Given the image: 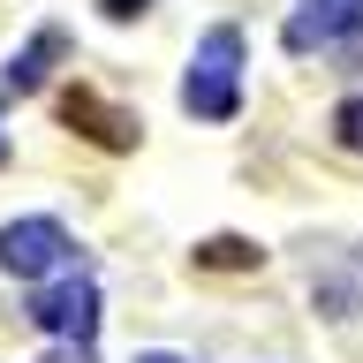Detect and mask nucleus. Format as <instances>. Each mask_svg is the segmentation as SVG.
I'll return each mask as SVG.
<instances>
[{"instance_id": "f257e3e1", "label": "nucleus", "mask_w": 363, "mask_h": 363, "mask_svg": "<svg viewBox=\"0 0 363 363\" xmlns=\"http://www.w3.org/2000/svg\"><path fill=\"white\" fill-rule=\"evenodd\" d=\"M182 106L197 113V121H227V113L242 106V30L235 23H220V30L197 38L189 76H182Z\"/></svg>"}, {"instance_id": "f03ea898", "label": "nucleus", "mask_w": 363, "mask_h": 363, "mask_svg": "<svg viewBox=\"0 0 363 363\" xmlns=\"http://www.w3.org/2000/svg\"><path fill=\"white\" fill-rule=\"evenodd\" d=\"M76 265V242H68L61 220H16L0 227V272H16V280H45V272Z\"/></svg>"}, {"instance_id": "7ed1b4c3", "label": "nucleus", "mask_w": 363, "mask_h": 363, "mask_svg": "<svg viewBox=\"0 0 363 363\" xmlns=\"http://www.w3.org/2000/svg\"><path fill=\"white\" fill-rule=\"evenodd\" d=\"M288 45L295 53H363V0H303L288 16Z\"/></svg>"}, {"instance_id": "20e7f679", "label": "nucleus", "mask_w": 363, "mask_h": 363, "mask_svg": "<svg viewBox=\"0 0 363 363\" xmlns=\"http://www.w3.org/2000/svg\"><path fill=\"white\" fill-rule=\"evenodd\" d=\"M30 318H38L53 340H91L99 333V288H91L84 272H76V280H53V288H38Z\"/></svg>"}, {"instance_id": "39448f33", "label": "nucleus", "mask_w": 363, "mask_h": 363, "mask_svg": "<svg viewBox=\"0 0 363 363\" xmlns=\"http://www.w3.org/2000/svg\"><path fill=\"white\" fill-rule=\"evenodd\" d=\"M53 61H61V30H38V38H30L16 61H8V76H0V84H8V91H38Z\"/></svg>"}, {"instance_id": "423d86ee", "label": "nucleus", "mask_w": 363, "mask_h": 363, "mask_svg": "<svg viewBox=\"0 0 363 363\" xmlns=\"http://www.w3.org/2000/svg\"><path fill=\"white\" fill-rule=\"evenodd\" d=\"M68 121H91V136H99V144H129V129H136V121H121V113H106V106H99V99H91V91H76V99H68Z\"/></svg>"}, {"instance_id": "0eeeda50", "label": "nucleus", "mask_w": 363, "mask_h": 363, "mask_svg": "<svg viewBox=\"0 0 363 363\" xmlns=\"http://www.w3.org/2000/svg\"><path fill=\"white\" fill-rule=\"evenodd\" d=\"M333 129H340V144H348V152H363V99H348V106L333 113Z\"/></svg>"}, {"instance_id": "6e6552de", "label": "nucleus", "mask_w": 363, "mask_h": 363, "mask_svg": "<svg viewBox=\"0 0 363 363\" xmlns=\"http://www.w3.org/2000/svg\"><path fill=\"white\" fill-rule=\"evenodd\" d=\"M204 257H212V265H257L250 242H204Z\"/></svg>"}, {"instance_id": "1a4fd4ad", "label": "nucleus", "mask_w": 363, "mask_h": 363, "mask_svg": "<svg viewBox=\"0 0 363 363\" xmlns=\"http://www.w3.org/2000/svg\"><path fill=\"white\" fill-rule=\"evenodd\" d=\"M38 363H91V340H61V348H45Z\"/></svg>"}, {"instance_id": "9d476101", "label": "nucleus", "mask_w": 363, "mask_h": 363, "mask_svg": "<svg viewBox=\"0 0 363 363\" xmlns=\"http://www.w3.org/2000/svg\"><path fill=\"white\" fill-rule=\"evenodd\" d=\"M106 16H121V23H129V16H144V0H106Z\"/></svg>"}, {"instance_id": "9b49d317", "label": "nucleus", "mask_w": 363, "mask_h": 363, "mask_svg": "<svg viewBox=\"0 0 363 363\" xmlns=\"http://www.w3.org/2000/svg\"><path fill=\"white\" fill-rule=\"evenodd\" d=\"M136 363H182V356H167V348H152V356H136Z\"/></svg>"}, {"instance_id": "f8f14e48", "label": "nucleus", "mask_w": 363, "mask_h": 363, "mask_svg": "<svg viewBox=\"0 0 363 363\" xmlns=\"http://www.w3.org/2000/svg\"><path fill=\"white\" fill-rule=\"evenodd\" d=\"M0 159H8V136H0Z\"/></svg>"}]
</instances>
